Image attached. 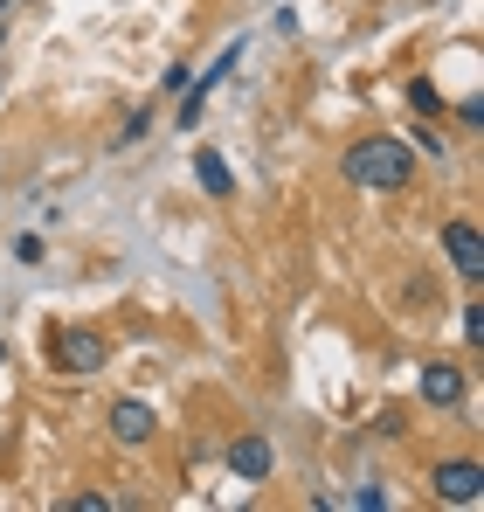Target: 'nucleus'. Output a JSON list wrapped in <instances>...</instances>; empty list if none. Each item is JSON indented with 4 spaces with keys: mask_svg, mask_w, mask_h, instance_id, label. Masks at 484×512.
<instances>
[{
    "mask_svg": "<svg viewBox=\"0 0 484 512\" xmlns=\"http://www.w3.org/2000/svg\"><path fill=\"white\" fill-rule=\"evenodd\" d=\"M111 443L118 450H146L153 436H160V416H153V402H139V395H125V402H111Z\"/></svg>",
    "mask_w": 484,
    "mask_h": 512,
    "instance_id": "obj_4",
    "label": "nucleus"
},
{
    "mask_svg": "<svg viewBox=\"0 0 484 512\" xmlns=\"http://www.w3.org/2000/svg\"><path fill=\"white\" fill-rule=\"evenodd\" d=\"M194 180H201L215 201H229V194H236V173H229V160H222V153H194Z\"/></svg>",
    "mask_w": 484,
    "mask_h": 512,
    "instance_id": "obj_9",
    "label": "nucleus"
},
{
    "mask_svg": "<svg viewBox=\"0 0 484 512\" xmlns=\"http://www.w3.org/2000/svg\"><path fill=\"white\" fill-rule=\"evenodd\" d=\"M464 367H450V360H429L422 367V381H415V395L429 402V409H464Z\"/></svg>",
    "mask_w": 484,
    "mask_h": 512,
    "instance_id": "obj_8",
    "label": "nucleus"
},
{
    "mask_svg": "<svg viewBox=\"0 0 484 512\" xmlns=\"http://www.w3.org/2000/svg\"><path fill=\"white\" fill-rule=\"evenodd\" d=\"M0 367H7V346H0Z\"/></svg>",
    "mask_w": 484,
    "mask_h": 512,
    "instance_id": "obj_16",
    "label": "nucleus"
},
{
    "mask_svg": "<svg viewBox=\"0 0 484 512\" xmlns=\"http://www.w3.org/2000/svg\"><path fill=\"white\" fill-rule=\"evenodd\" d=\"M339 173H346L360 194H402L408 180H415V153H408L395 132H367V139H353V146L339 153Z\"/></svg>",
    "mask_w": 484,
    "mask_h": 512,
    "instance_id": "obj_1",
    "label": "nucleus"
},
{
    "mask_svg": "<svg viewBox=\"0 0 484 512\" xmlns=\"http://www.w3.org/2000/svg\"><path fill=\"white\" fill-rule=\"evenodd\" d=\"M408 104H415L422 118H450V97L429 84V77H408Z\"/></svg>",
    "mask_w": 484,
    "mask_h": 512,
    "instance_id": "obj_10",
    "label": "nucleus"
},
{
    "mask_svg": "<svg viewBox=\"0 0 484 512\" xmlns=\"http://www.w3.org/2000/svg\"><path fill=\"white\" fill-rule=\"evenodd\" d=\"M229 471H236V478H249V485H263V478L277 471V443H270L263 429H242V436H229Z\"/></svg>",
    "mask_w": 484,
    "mask_h": 512,
    "instance_id": "obj_7",
    "label": "nucleus"
},
{
    "mask_svg": "<svg viewBox=\"0 0 484 512\" xmlns=\"http://www.w3.org/2000/svg\"><path fill=\"white\" fill-rule=\"evenodd\" d=\"M429 485H436L443 506H484V464L478 457H443L429 471Z\"/></svg>",
    "mask_w": 484,
    "mask_h": 512,
    "instance_id": "obj_3",
    "label": "nucleus"
},
{
    "mask_svg": "<svg viewBox=\"0 0 484 512\" xmlns=\"http://www.w3.org/2000/svg\"><path fill=\"white\" fill-rule=\"evenodd\" d=\"M415 153H429V160H443L450 146H443V132H436V125H415Z\"/></svg>",
    "mask_w": 484,
    "mask_h": 512,
    "instance_id": "obj_11",
    "label": "nucleus"
},
{
    "mask_svg": "<svg viewBox=\"0 0 484 512\" xmlns=\"http://www.w3.org/2000/svg\"><path fill=\"white\" fill-rule=\"evenodd\" d=\"M70 512H111V499H97V492H77V499H63Z\"/></svg>",
    "mask_w": 484,
    "mask_h": 512,
    "instance_id": "obj_13",
    "label": "nucleus"
},
{
    "mask_svg": "<svg viewBox=\"0 0 484 512\" xmlns=\"http://www.w3.org/2000/svg\"><path fill=\"white\" fill-rule=\"evenodd\" d=\"M353 506L374 512V506H388V492H381V485H360V492H353Z\"/></svg>",
    "mask_w": 484,
    "mask_h": 512,
    "instance_id": "obj_14",
    "label": "nucleus"
},
{
    "mask_svg": "<svg viewBox=\"0 0 484 512\" xmlns=\"http://www.w3.org/2000/svg\"><path fill=\"white\" fill-rule=\"evenodd\" d=\"M236 63H242V42H229V49L215 56V70H201V77H194V90H187V97H180V111H173V125H180V132H194V125H201V111H208L215 84H222Z\"/></svg>",
    "mask_w": 484,
    "mask_h": 512,
    "instance_id": "obj_6",
    "label": "nucleus"
},
{
    "mask_svg": "<svg viewBox=\"0 0 484 512\" xmlns=\"http://www.w3.org/2000/svg\"><path fill=\"white\" fill-rule=\"evenodd\" d=\"M443 256L457 263V277H464V284H484V236H478V222L450 215V222H443Z\"/></svg>",
    "mask_w": 484,
    "mask_h": 512,
    "instance_id": "obj_5",
    "label": "nucleus"
},
{
    "mask_svg": "<svg viewBox=\"0 0 484 512\" xmlns=\"http://www.w3.org/2000/svg\"><path fill=\"white\" fill-rule=\"evenodd\" d=\"M49 353H56V367L70 374V381H90V374H104V360H111V346L97 326H83V319H63L56 333H49Z\"/></svg>",
    "mask_w": 484,
    "mask_h": 512,
    "instance_id": "obj_2",
    "label": "nucleus"
},
{
    "mask_svg": "<svg viewBox=\"0 0 484 512\" xmlns=\"http://www.w3.org/2000/svg\"><path fill=\"white\" fill-rule=\"evenodd\" d=\"M464 340L484 346V305H471V312H464Z\"/></svg>",
    "mask_w": 484,
    "mask_h": 512,
    "instance_id": "obj_12",
    "label": "nucleus"
},
{
    "mask_svg": "<svg viewBox=\"0 0 484 512\" xmlns=\"http://www.w3.org/2000/svg\"><path fill=\"white\" fill-rule=\"evenodd\" d=\"M457 118H464V125L478 132V125H484V97H464V104H457Z\"/></svg>",
    "mask_w": 484,
    "mask_h": 512,
    "instance_id": "obj_15",
    "label": "nucleus"
}]
</instances>
